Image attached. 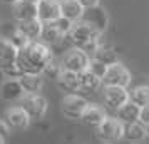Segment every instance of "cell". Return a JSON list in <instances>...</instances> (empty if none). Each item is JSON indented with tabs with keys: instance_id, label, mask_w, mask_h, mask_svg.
Listing matches in <instances>:
<instances>
[{
	"instance_id": "obj_36",
	"label": "cell",
	"mask_w": 149,
	"mask_h": 144,
	"mask_svg": "<svg viewBox=\"0 0 149 144\" xmlns=\"http://www.w3.org/2000/svg\"><path fill=\"white\" fill-rule=\"evenodd\" d=\"M146 129H148V136H149V126H148V127H146Z\"/></svg>"
},
{
	"instance_id": "obj_24",
	"label": "cell",
	"mask_w": 149,
	"mask_h": 144,
	"mask_svg": "<svg viewBox=\"0 0 149 144\" xmlns=\"http://www.w3.org/2000/svg\"><path fill=\"white\" fill-rule=\"evenodd\" d=\"M126 126V124H124ZM148 136V129L146 126H142L141 122H134V124H127L124 129V137L129 141H142L144 137Z\"/></svg>"
},
{
	"instance_id": "obj_7",
	"label": "cell",
	"mask_w": 149,
	"mask_h": 144,
	"mask_svg": "<svg viewBox=\"0 0 149 144\" xmlns=\"http://www.w3.org/2000/svg\"><path fill=\"white\" fill-rule=\"evenodd\" d=\"M62 17L59 0H40L37 3V19L42 24H52Z\"/></svg>"
},
{
	"instance_id": "obj_20",
	"label": "cell",
	"mask_w": 149,
	"mask_h": 144,
	"mask_svg": "<svg viewBox=\"0 0 149 144\" xmlns=\"http://www.w3.org/2000/svg\"><path fill=\"white\" fill-rule=\"evenodd\" d=\"M92 59L99 61L101 64H104L106 67H111V65H114V64L119 62L116 49L111 47V45H106V44H101V45H99V49L95 50V54H94Z\"/></svg>"
},
{
	"instance_id": "obj_2",
	"label": "cell",
	"mask_w": 149,
	"mask_h": 144,
	"mask_svg": "<svg viewBox=\"0 0 149 144\" xmlns=\"http://www.w3.org/2000/svg\"><path fill=\"white\" fill-rule=\"evenodd\" d=\"M67 37H69V42L74 45V49L82 50L86 45L99 40L101 34H99L95 29H92L91 25L81 22V24H74V27H72V30L69 32Z\"/></svg>"
},
{
	"instance_id": "obj_34",
	"label": "cell",
	"mask_w": 149,
	"mask_h": 144,
	"mask_svg": "<svg viewBox=\"0 0 149 144\" xmlns=\"http://www.w3.org/2000/svg\"><path fill=\"white\" fill-rule=\"evenodd\" d=\"M24 2H30V3H39L40 0H24Z\"/></svg>"
},
{
	"instance_id": "obj_5",
	"label": "cell",
	"mask_w": 149,
	"mask_h": 144,
	"mask_svg": "<svg viewBox=\"0 0 149 144\" xmlns=\"http://www.w3.org/2000/svg\"><path fill=\"white\" fill-rule=\"evenodd\" d=\"M89 64H91V57L87 54H84L79 49H72L64 57L62 69L69 70V72H74V74H81V72L89 69Z\"/></svg>"
},
{
	"instance_id": "obj_15",
	"label": "cell",
	"mask_w": 149,
	"mask_h": 144,
	"mask_svg": "<svg viewBox=\"0 0 149 144\" xmlns=\"http://www.w3.org/2000/svg\"><path fill=\"white\" fill-rule=\"evenodd\" d=\"M59 3H61V14L64 19L70 20L72 24L77 20H82L84 8L77 0H59Z\"/></svg>"
},
{
	"instance_id": "obj_18",
	"label": "cell",
	"mask_w": 149,
	"mask_h": 144,
	"mask_svg": "<svg viewBox=\"0 0 149 144\" xmlns=\"http://www.w3.org/2000/svg\"><path fill=\"white\" fill-rule=\"evenodd\" d=\"M19 50L8 39H0V67L17 62Z\"/></svg>"
},
{
	"instance_id": "obj_9",
	"label": "cell",
	"mask_w": 149,
	"mask_h": 144,
	"mask_svg": "<svg viewBox=\"0 0 149 144\" xmlns=\"http://www.w3.org/2000/svg\"><path fill=\"white\" fill-rule=\"evenodd\" d=\"M82 22L91 25L92 29H95L99 34H102L109 25V19L106 10L99 5L95 8H89V10H84V17H82Z\"/></svg>"
},
{
	"instance_id": "obj_8",
	"label": "cell",
	"mask_w": 149,
	"mask_h": 144,
	"mask_svg": "<svg viewBox=\"0 0 149 144\" xmlns=\"http://www.w3.org/2000/svg\"><path fill=\"white\" fill-rule=\"evenodd\" d=\"M124 129H126V126H124L119 119L107 117V119L99 126L97 134H99V137L104 139V141H117V139L124 137Z\"/></svg>"
},
{
	"instance_id": "obj_25",
	"label": "cell",
	"mask_w": 149,
	"mask_h": 144,
	"mask_svg": "<svg viewBox=\"0 0 149 144\" xmlns=\"http://www.w3.org/2000/svg\"><path fill=\"white\" fill-rule=\"evenodd\" d=\"M129 101L134 102L136 106H139L141 109L146 107V106H149V87L148 86L136 87L132 92H129Z\"/></svg>"
},
{
	"instance_id": "obj_14",
	"label": "cell",
	"mask_w": 149,
	"mask_h": 144,
	"mask_svg": "<svg viewBox=\"0 0 149 144\" xmlns=\"http://www.w3.org/2000/svg\"><path fill=\"white\" fill-rule=\"evenodd\" d=\"M0 96L3 101H22L25 92H24V87H22L20 81H5L0 87Z\"/></svg>"
},
{
	"instance_id": "obj_23",
	"label": "cell",
	"mask_w": 149,
	"mask_h": 144,
	"mask_svg": "<svg viewBox=\"0 0 149 144\" xmlns=\"http://www.w3.org/2000/svg\"><path fill=\"white\" fill-rule=\"evenodd\" d=\"M64 37H65V35L62 34L54 24H44L42 35H40L42 44H45V45H54V44H59Z\"/></svg>"
},
{
	"instance_id": "obj_11",
	"label": "cell",
	"mask_w": 149,
	"mask_h": 144,
	"mask_svg": "<svg viewBox=\"0 0 149 144\" xmlns=\"http://www.w3.org/2000/svg\"><path fill=\"white\" fill-rule=\"evenodd\" d=\"M104 99H106V104L109 107L119 111L124 104L129 102V92L124 87H106Z\"/></svg>"
},
{
	"instance_id": "obj_19",
	"label": "cell",
	"mask_w": 149,
	"mask_h": 144,
	"mask_svg": "<svg viewBox=\"0 0 149 144\" xmlns=\"http://www.w3.org/2000/svg\"><path fill=\"white\" fill-rule=\"evenodd\" d=\"M19 30L22 34L27 37L30 42H37V39H40L42 35V29H44V24H42L39 19H34V20H29V22H22L19 24Z\"/></svg>"
},
{
	"instance_id": "obj_33",
	"label": "cell",
	"mask_w": 149,
	"mask_h": 144,
	"mask_svg": "<svg viewBox=\"0 0 149 144\" xmlns=\"http://www.w3.org/2000/svg\"><path fill=\"white\" fill-rule=\"evenodd\" d=\"M2 3H10V5H14V3H17L19 0H0Z\"/></svg>"
},
{
	"instance_id": "obj_1",
	"label": "cell",
	"mask_w": 149,
	"mask_h": 144,
	"mask_svg": "<svg viewBox=\"0 0 149 144\" xmlns=\"http://www.w3.org/2000/svg\"><path fill=\"white\" fill-rule=\"evenodd\" d=\"M52 62V50L49 45L42 42H30L25 49L19 50L17 64L22 67L25 74H34V76H42L49 64Z\"/></svg>"
},
{
	"instance_id": "obj_16",
	"label": "cell",
	"mask_w": 149,
	"mask_h": 144,
	"mask_svg": "<svg viewBox=\"0 0 149 144\" xmlns=\"http://www.w3.org/2000/svg\"><path fill=\"white\" fill-rule=\"evenodd\" d=\"M101 84H102V79L97 77L95 74H92L89 69L79 74V90L84 92V94L95 92V90L101 87Z\"/></svg>"
},
{
	"instance_id": "obj_27",
	"label": "cell",
	"mask_w": 149,
	"mask_h": 144,
	"mask_svg": "<svg viewBox=\"0 0 149 144\" xmlns=\"http://www.w3.org/2000/svg\"><path fill=\"white\" fill-rule=\"evenodd\" d=\"M8 40L14 44L17 50H22V49H25V47L29 45V44H30V40H29V39H27V37H25L24 34H22L19 29H15L14 34L10 35V39H8Z\"/></svg>"
},
{
	"instance_id": "obj_32",
	"label": "cell",
	"mask_w": 149,
	"mask_h": 144,
	"mask_svg": "<svg viewBox=\"0 0 149 144\" xmlns=\"http://www.w3.org/2000/svg\"><path fill=\"white\" fill-rule=\"evenodd\" d=\"M8 132H10V126L5 122V119H0V136L5 137Z\"/></svg>"
},
{
	"instance_id": "obj_28",
	"label": "cell",
	"mask_w": 149,
	"mask_h": 144,
	"mask_svg": "<svg viewBox=\"0 0 149 144\" xmlns=\"http://www.w3.org/2000/svg\"><path fill=\"white\" fill-rule=\"evenodd\" d=\"M64 72V69H62V64L59 65V64H54V62H50L47 67H45V70L42 72V76H45V77H49V79H59L61 77V74Z\"/></svg>"
},
{
	"instance_id": "obj_22",
	"label": "cell",
	"mask_w": 149,
	"mask_h": 144,
	"mask_svg": "<svg viewBox=\"0 0 149 144\" xmlns=\"http://www.w3.org/2000/svg\"><path fill=\"white\" fill-rule=\"evenodd\" d=\"M20 84L24 87V92L32 96V94H40L42 87H44V79L42 76H34V74H25L20 79Z\"/></svg>"
},
{
	"instance_id": "obj_4",
	"label": "cell",
	"mask_w": 149,
	"mask_h": 144,
	"mask_svg": "<svg viewBox=\"0 0 149 144\" xmlns=\"http://www.w3.org/2000/svg\"><path fill=\"white\" fill-rule=\"evenodd\" d=\"M87 106V101L79 94H67L61 102V111L67 119H81Z\"/></svg>"
},
{
	"instance_id": "obj_35",
	"label": "cell",
	"mask_w": 149,
	"mask_h": 144,
	"mask_svg": "<svg viewBox=\"0 0 149 144\" xmlns=\"http://www.w3.org/2000/svg\"><path fill=\"white\" fill-rule=\"evenodd\" d=\"M0 144H5V137H2V136H0Z\"/></svg>"
},
{
	"instance_id": "obj_13",
	"label": "cell",
	"mask_w": 149,
	"mask_h": 144,
	"mask_svg": "<svg viewBox=\"0 0 149 144\" xmlns=\"http://www.w3.org/2000/svg\"><path fill=\"white\" fill-rule=\"evenodd\" d=\"M106 119H107V116H106L104 109L99 107V106H92V104H89L87 109L84 111V114H82V117H81V121L86 124V126L95 127V129H99V126H101Z\"/></svg>"
},
{
	"instance_id": "obj_31",
	"label": "cell",
	"mask_w": 149,
	"mask_h": 144,
	"mask_svg": "<svg viewBox=\"0 0 149 144\" xmlns=\"http://www.w3.org/2000/svg\"><path fill=\"white\" fill-rule=\"evenodd\" d=\"M139 122H141L142 126H146V127L149 126V106H146V107H142V109H141Z\"/></svg>"
},
{
	"instance_id": "obj_6",
	"label": "cell",
	"mask_w": 149,
	"mask_h": 144,
	"mask_svg": "<svg viewBox=\"0 0 149 144\" xmlns=\"http://www.w3.org/2000/svg\"><path fill=\"white\" fill-rule=\"evenodd\" d=\"M22 107L30 116V119H42L47 112V101L40 94H25L22 99Z\"/></svg>"
},
{
	"instance_id": "obj_10",
	"label": "cell",
	"mask_w": 149,
	"mask_h": 144,
	"mask_svg": "<svg viewBox=\"0 0 149 144\" xmlns=\"http://www.w3.org/2000/svg\"><path fill=\"white\" fill-rule=\"evenodd\" d=\"M30 121H32L30 116L25 112L22 106L10 107L5 111V122L10 126V129H27Z\"/></svg>"
},
{
	"instance_id": "obj_21",
	"label": "cell",
	"mask_w": 149,
	"mask_h": 144,
	"mask_svg": "<svg viewBox=\"0 0 149 144\" xmlns=\"http://www.w3.org/2000/svg\"><path fill=\"white\" fill-rule=\"evenodd\" d=\"M57 84L62 90H65L69 94H75V92H79V74L64 70L61 77L57 79Z\"/></svg>"
},
{
	"instance_id": "obj_12",
	"label": "cell",
	"mask_w": 149,
	"mask_h": 144,
	"mask_svg": "<svg viewBox=\"0 0 149 144\" xmlns=\"http://www.w3.org/2000/svg\"><path fill=\"white\" fill-rule=\"evenodd\" d=\"M12 14H14L15 20H19V24L34 20V19H37V3L19 0L17 3L12 5Z\"/></svg>"
},
{
	"instance_id": "obj_26",
	"label": "cell",
	"mask_w": 149,
	"mask_h": 144,
	"mask_svg": "<svg viewBox=\"0 0 149 144\" xmlns=\"http://www.w3.org/2000/svg\"><path fill=\"white\" fill-rule=\"evenodd\" d=\"M0 72H2L3 77H7V81H20L22 77L25 76V72L22 70V67L17 64V62L0 67Z\"/></svg>"
},
{
	"instance_id": "obj_30",
	"label": "cell",
	"mask_w": 149,
	"mask_h": 144,
	"mask_svg": "<svg viewBox=\"0 0 149 144\" xmlns=\"http://www.w3.org/2000/svg\"><path fill=\"white\" fill-rule=\"evenodd\" d=\"M77 2L82 5V8H84V10H89V8L99 7V2H101V0H77Z\"/></svg>"
},
{
	"instance_id": "obj_3",
	"label": "cell",
	"mask_w": 149,
	"mask_h": 144,
	"mask_svg": "<svg viewBox=\"0 0 149 144\" xmlns=\"http://www.w3.org/2000/svg\"><path fill=\"white\" fill-rule=\"evenodd\" d=\"M102 84L106 87H124V89H127V86L131 84V72L126 69V65L117 62L114 65L107 67L106 74L102 77Z\"/></svg>"
},
{
	"instance_id": "obj_17",
	"label": "cell",
	"mask_w": 149,
	"mask_h": 144,
	"mask_svg": "<svg viewBox=\"0 0 149 144\" xmlns=\"http://www.w3.org/2000/svg\"><path fill=\"white\" fill-rule=\"evenodd\" d=\"M139 116H141V107L136 106L134 102L129 101L127 104H124L121 109L117 111V119L121 121L122 124H134L139 122Z\"/></svg>"
},
{
	"instance_id": "obj_29",
	"label": "cell",
	"mask_w": 149,
	"mask_h": 144,
	"mask_svg": "<svg viewBox=\"0 0 149 144\" xmlns=\"http://www.w3.org/2000/svg\"><path fill=\"white\" fill-rule=\"evenodd\" d=\"M89 70L92 72V74H95L97 77H104V74H106V70H107V67L104 65V64H101L99 61H95V59H91V64H89Z\"/></svg>"
}]
</instances>
